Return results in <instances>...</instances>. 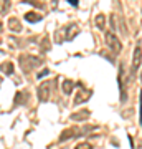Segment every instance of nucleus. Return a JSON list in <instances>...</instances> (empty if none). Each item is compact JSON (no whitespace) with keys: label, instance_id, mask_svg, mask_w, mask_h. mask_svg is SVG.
<instances>
[{"label":"nucleus","instance_id":"obj_1","mask_svg":"<svg viewBox=\"0 0 142 149\" xmlns=\"http://www.w3.org/2000/svg\"><path fill=\"white\" fill-rule=\"evenodd\" d=\"M38 65H42V58H35L32 55H21L20 56V66L25 73H28L30 70L38 66Z\"/></svg>","mask_w":142,"mask_h":149},{"label":"nucleus","instance_id":"obj_2","mask_svg":"<svg viewBox=\"0 0 142 149\" xmlns=\"http://www.w3.org/2000/svg\"><path fill=\"white\" fill-rule=\"evenodd\" d=\"M104 38H106V45H107V47L112 50V53H114V55H119V53H121L122 43L119 42V38H117L114 33H112V32H107Z\"/></svg>","mask_w":142,"mask_h":149},{"label":"nucleus","instance_id":"obj_3","mask_svg":"<svg viewBox=\"0 0 142 149\" xmlns=\"http://www.w3.org/2000/svg\"><path fill=\"white\" fill-rule=\"evenodd\" d=\"M96 126H93V128L89 129H94ZM84 131H88V129H79V128H69L66 129V131H63V134L60 136V143H64V141H68V139L71 138H78V136H81V133H84Z\"/></svg>","mask_w":142,"mask_h":149},{"label":"nucleus","instance_id":"obj_4","mask_svg":"<svg viewBox=\"0 0 142 149\" xmlns=\"http://www.w3.org/2000/svg\"><path fill=\"white\" fill-rule=\"evenodd\" d=\"M37 95H38V100L43 103L50 100V81H43L42 85L38 86Z\"/></svg>","mask_w":142,"mask_h":149},{"label":"nucleus","instance_id":"obj_5","mask_svg":"<svg viewBox=\"0 0 142 149\" xmlns=\"http://www.w3.org/2000/svg\"><path fill=\"white\" fill-rule=\"evenodd\" d=\"M141 61H142V50H141V47H136V50H134V56H132V74L139 70Z\"/></svg>","mask_w":142,"mask_h":149},{"label":"nucleus","instance_id":"obj_6","mask_svg":"<svg viewBox=\"0 0 142 149\" xmlns=\"http://www.w3.org/2000/svg\"><path fill=\"white\" fill-rule=\"evenodd\" d=\"M8 28H10L12 32H21V23H20V20L18 18H10L8 20Z\"/></svg>","mask_w":142,"mask_h":149},{"label":"nucleus","instance_id":"obj_7","mask_svg":"<svg viewBox=\"0 0 142 149\" xmlns=\"http://www.w3.org/2000/svg\"><path fill=\"white\" fill-rule=\"evenodd\" d=\"M78 32H79V30H78V27H76V25H69V27L66 28V40L69 42L71 38H74L76 35H78Z\"/></svg>","mask_w":142,"mask_h":149},{"label":"nucleus","instance_id":"obj_8","mask_svg":"<svg viewBox=\"0 0 142 149\" xmlns=\"http://www.w3.org/2000/svg\"><path fill=\"white\" fill-rule=\"evenodd\" d=\"M86 118H89V111L83 109V111L76 113V114H71V121H79V119H86Z\"/></svg>","mask_w":142,"mask_h":149},{"label":"nucleus","instance_id":"obj_9","mask_svg":"<svg viewBox=\"0 0 142 149\" xmlns=\"http://www.w3.org/2000/svg\"><path fill=\"white\" fill-rule=\"evenodd\" d=\"M73 86H74V83L71 80H64L63 81V86H61V88H63V93H64V95H71Z\"/></svg>","mask_w":142,"mask_h":149},{"label":"nucleus","instance_id":"obj_10","mask_svg":"<svg viewBox=\"0 0 142 149\" xmlns=\"http://www.w3.org/2000/svg\"><path fill=\"white\" fill-rule=\"evenodd\" d=\"M26 100H28V93H26V91H18V93H17V96H15V104H18V103H20V104H23V103L26 101Z\"/></svg>","mask_w":142,"mask_h":149},{"label":"nucleus","instance_id":"obj_11","mask_svg":"<svg viewBox=\"0 0 142 149\" xmlns=\"http://www.w3.org/2000/svg\"><path fill=\"white\" fill-rule=\"evenodd\" d=\"M89 98V91L88 93H78V96L74 98V106H78V104H81L83 101H86Z\"/></svg>","mask_w":142,"mask_h":149},{"label":"nucleus","instance_id":"obj_12","mask_svg":"<svg viewBox=\"0 0 142 149\" xmlns=\"http://www.w3.org/2000/svg\"><path fill=\"white\" fill-rule=\"evenodd\" d=\"M25 20L28 22H40L42 20V15H38V13H35V12H28L25 15Z\"/></svg>","mask_w":142,"mask_h":149},{"label":"nucleus","instance_id":"obj_13","mask_svg":"<svg viewBox=\"0 0 142 149\" xmlns=\"http://www.w3.org/2000/svg\"><path fill=\"white\" fill-rule=\"evenodd\" d=\"M96 25H98V28L99 30H104V15H98L96 17Z\"/></svg>","mask_w":142,"mask_h":149},{"label":"nucleus","instance_id":"obj_14","mask_svg":"<svg viewBox=\"0 0 142 149\" xmlns=\"http://www.w3.org/2000/svg\"><path fill=\"white\" fill-rule=\"evenodd\" d=\"M3 73H7V74H12L13 73V65L8 61V63H3Z\"/></svg>","mask_w":142,"mask_h":149},{"label":"nucleus","instance_id":"obj_15","mask_svg":"<svg viewBox=\"0 0 142 149\" xmlns=\"http://www.w3.org/2000/svg\"><path fill=\"white\" fill-rule=\"evenodd\" d=\"M76 149H93V148H91V144H88V143H81V144L76 146Z\"/></svg>","mask_w":142,"mask_h":149},{"label":"nucleus","instance_id":"obj_16","mask_svg":"<svg viewBox=\"0 0 142 149\" xmlns=\"http://www.w3.org/2000/svg\"><path fill=\"white\" fill-rule=\"evenodd\" d=\"M48 73H50V71H48V70H43L42 73L38 74V78H42V76H45V74H48Z\"/></svg>","mask_w":142,"mask_h":149},{"label":"nucleus","instance_id":"obj_17","mask_svg":"<svg viewBox=\"0 0 142 149\" xmlns=\"http://www.w3.org/2000/svg\"><path fill=\"white\" fill-rule=\"evenodd\" d=\"M141 126H142V91H141Z\"/></svg>","mask_w":142,"mask_h":149},{"label":"nucleus","instance_id":"obj_18","mask_svg":"<svg viewBox=\"0 0 142 149\" xmlns=\"http://www.w3.org/2000/svg\"><path fill=\"white\" fill-rule=\"evenodd\" d=\"M69 3H71L73 7H76V5H78V2H76V0H69Z\"/></svg>","mask_w":142,"mask_h":149}]
</instances>
